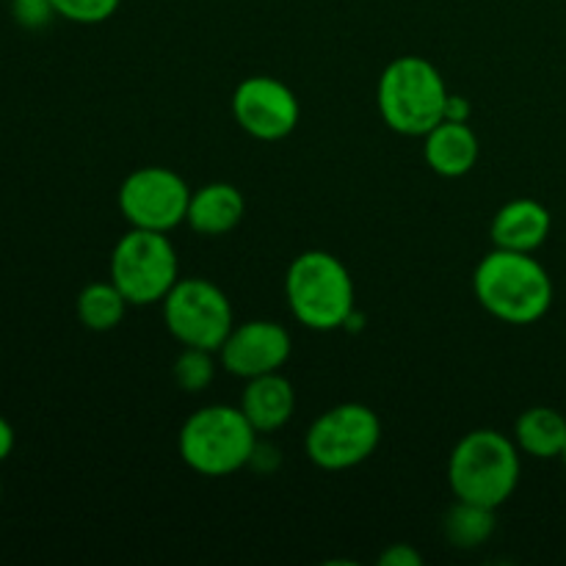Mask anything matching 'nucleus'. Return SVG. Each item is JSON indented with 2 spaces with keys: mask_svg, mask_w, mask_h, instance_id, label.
<instances>
[{
  "mask_svg": "<svg viewBox=\"0 0 566 566\" xmlns=\"http://www.w3.org/2000/svg\"><path fill=\"white\" fill-rule=\"evenodd\" d=\"M481 307L503 324L528 326L545 318L553 304V280L528 252L492 249L473 274Z\"/></svg>",
  "mask_w": 566,
  "mask_h": 566,
  "instance_id": "f257e3e1",
  "label": "nucleus"
},
{
  "mask_svg": "<svg viewBox=\"0 0 566 566\" xmlns=\"http://www.w3.org/2000/svg\"><path fill=\"white\" fill-rule=\"evenodd\" d=\"M520 448L495 429L464 434L448 459V481L459 501L501 509L520 484Z\"/></svg>",
  "mask_w": 566,
  "mask_h": 566,
  "instance_id": "f03ea898",
  "label": "nucleus"
},
{
  "mask_svg": "<svg viewBox=\"0 0 566 566\" xmlns=\"http://www.w3.org/2000/svg\"><path fill=\"white\" fill-rule=\"evenodd\" d=\"M448 86L440 70L420 55H401L385 66L376 86L379 114L401 136H426L446 119Z\"/></svg>",
  "mask_w": 566,
  "mask_h": 566,
  "instance_id": "7ed1b4c3",
  "label": "nucleus"
},
{
  "mask_svg": "<svg viewBox=\"0 0 566 566\" xmlns=\"http://www.w3.org/2000/svg\"><path fill=\"white\" fill-rule=\"evenodd\" d=\"M258 448V431L241 407L213 403L202 407L182 423L177 434V451L182 462L199 475L221 479L249 468Z\"/></svg>",
  "mask_w": 566,
  "mask_h": 566,
  "instance_id": "20e7f679",
  "label": "nucleus"
},
{
  "mask_svg": "<svg viewBox=\"0 0 566 566\" xmlns=\"http://www.w3.org/2000/svg\"><path fill=\"white\" fill-rule=\"evenodd\" d=\"M285 296L298 324L315 332L346 326L354 307V282L346 265L329 252H302L285 274Z\"/></svg>",
  "mask_w": 566,
  "mask_h": 566,
  "instance_id": "39448f33",
  "label": "nucleus"
},
{
  "mask_svg": "<svg viewBox=\"0 0 566 566\" xmlns=\"http://www.w3.org/2000/svg\"><path fill=\"white\" fill-rule=\"evenodd\" d=\"M177 249L169 232L136 230L116 241L111 254V282L125 293L130 307L164 302L166 293L177 285Z\"/></svg>",
  "mask_w": 566,
  "mask_h": 566,
  "instance_id": "423d86ee",
  "label": "nucleus"
},
{
  "mask_svg": "<svg viewBox=\"0 0 566 566\" xmlns=\"http://www.w3.org/2000/svg\"><path fill=\"white\" fill-rule=\"evenodd\" d=\"M381 442V420L365 403H337L313 420L304 448L315 468L340 473L368 462Z\"/></svg>",
  "mask_w": 566,
  "mask_h": 566,
  "instance_id": "0eeeda50",
  "label": "nucleus"
},
{
  "mask_svg": "<svg viewBox=\"0 0 566 566\" xmlns=\"http://www.w3.org/2000/svg\"><path fill=\"white\" fill-rule=\"evenodd\" d=\"M164 324L177 343L219 352L235 326L227 293L210 280H177L164 298Z\"/></svg>",
  "mask_w": 566,
  "mask_h": 566,
  "instance_id": "6e6552de",
  "label": "nucleus"
},
{
  "mask_svg": "<svg viewBox=\"0 0 566 566\" xmlns=\"http://www.w3.org/2000/svg\"><path fill=\"white\" fill-rule=\"evenodd\" d=\"M191 188L166 166H144L119 186V210L136 230L171 232L188 216Z\"/></svg>",
  "mask_w": 566,
  "mask_h": 566,
  "instance_id": "1a4fd4ad",
  "label": "nucleus"
},
{
  "mask_svg": "<svg viewBox=\"0 0 566 566\" xmlns=\"http://www.w3.org/2000/svg\"><path fill=\"white\" fill-rule=\"evenodd\" d=\"M232 116L258 142H280L291 136L298 125V99L282 81L269 75H254L241 81L232 94Z\"/></svg>",
  "mask_w": 566,
  "mask_h": 566,
  "instance_id": "9d476101",
  "label": "nucleus"
},
{
  "mask_svg": "<svg viewBox=\"0 0 566 566\" xmlns=\"http://www.w3.org/2000/svg\"><path fill=\"white\" fill-rule=\"evenodd\" d=\"M291 335L276 321H247L232 326L227 340L221 343L219 359L227 374L238 379L276 374L291 357Z\"/></svg>",
  "mask_w": 566,
  "mask_h": 566,
  "instance_id": "9b49d317",
  "label": "nucleus"
},
{
  "mask_svg": "<svg viewBox=\"0 0 566 566\" xmlns=\"http://www.w3.org/2000/svg\"><path fill=\"white\" fill-rule=\"evenodd\" d=\"M553 216L536 199H512L503 205L492 219V243L497 249H509V252H528L534 254L542 243L551 238Z\"/></svg>",
  "mask_w": 566,
  "mask_h": 566,
  "instance_id": "f8f14e48",
  "label": "nucleus"
},
{
  "mask_svg": "<svg viewBox=\"0 0 566 566\" xmlns=\"http://www.w3.org/2000/svg\"><path fill=\"white\" fill-rule=\"evenodd\" d=\"M423 138L426 164L434 175L453 180V177H464L479 164V136H475L468 122L442 119Z\"/></svg>",
  "mask_w": 566,
  "mask_h": 566,
  "instance_id": "ddd939ff",
  "label": "nucleus"
},
{
  "mask_svg": "<svg viewBox=\"0 0 566 566\" xmlns=\"http://www.w3.org/2000/svg\"><path fill=\"white\" fill-rule=\"evenodd\" d=\"M247 213V199L232 182H208L191 191L186 224L205 238H219L235 230Z\"/></svg>",
  "mask_w": 566,
  "mask_h": 566,
  "instance_id": "4468645a",
  "label": "nucleus"
},
{
  "mask_svg": "<svg viewBox=\"0 0 566 566\" xmlns=\"http://www.w3.org/2000/svg\"><path fill=\"white\" fill-rule=\"evenodd\" d=\"M241 412L258 434H271L282 429L296 412V392L285 376L276 374L247 379V390L241 396Z\"/></svg>",
  "mask_w": 566,
  "mask_h": 566,
  "instance_id": "2eb2a0df",
  "label": "nucleus"
},
{
  "mask_svg": "<svg viewBox=\"0 0 566 566\" xmlns=\"http://www.w3.org/2000/svg\"><path fill=\"white\" fill-rule=\"evenodd\" d=\"M514 442L534 459H562L566 448V418L553 407H531L514 423Z\"/></svg>",
  "mask_w": 566,
  "mask_h": 566,
  "instance_id": "dca6fc26",
  "label": "nucleus"
},
{
  "mask_svg": "<svg viewBox=\"0 0 566 566\" xmlns=\"http://www.w3.org/2000/svg\"><path fill=\"white\" fill-rule=\"evenodd\" d=\"M130 302L114 282H92L77 296V318L92 332H111L125 321Z\"/></svg>",
  "mask_w": 566,
  "mask_h": 566,
  "instance_id": "f3484780",
  "label": "nucleus"
},
{
  "mask_svg": "<svg viewBox=\"0 0 566 566\" xmlns=\"http://www.w3.org/2000/svg\"><path fill=\"white\" fill-rule=\"evenodd\" d=\"M495 512L497 509L479 506V503L459 501L453 503L442 520V534L453 547L462 551H473V547L484 545L492 534H495Z\"/></svg>",
  "mask_w": 566,
  "mask_h": 566,
  "instance_id": "a211bd4d",
  "label": "nucleus"
},
{
  "mask_svg": "<svg viewBox=\"0 0 566 566\" xmlns=\"http://www.w3.org/2000/svg\"><path fill=\"white\" fill-rule=\"evenodd\" d=\"M216 352L208 348H191L182 346V352L177 354L175 365H171V376L180 385L182 392H202L208 390L210 381L216 376Z\"/></svg>",
  "mask_w": 566,
  "mask_h": 566,
  "instance_id": "6ab92c4d",
  "label": "nucleus"
},
{
  "mask_svg": "<svg viewBox=\"0 0 566 566\" xmlns=\"http://www.w3.org/2000/svg\"><path fill=\"white\" fill-rule=\"evenodd\" d=\"M122 0H53L55 14L77 25H99L111 20Z\"/></svg>",
  "mask_w": 566,
  "mask_h": 566,
  "instance_id": "aec40b11",
  "label": "nucleus"
},
{
  "mask_svg": "<svg viewBox=\"0 0 566 566\" xmlns=\"http://www.w3.org/2000/svg\"><path fill=\"white\" fill-rule=\"evenodd\" d=\"M11 17L25 31H39L59 14L53 9V0H11Z\"/></svg>",
  "mask_w": 566,
  "mask_h": 566,
  "instance_id": "412c9836",
  "label": "nucleus"
},
{
  "mask_svg": "<svg viewBox=\"0 0 566 566\" xmlns=\"http://www.w3.org/2000/svg\"><path fill=\"white\" fill-rule=\"evenodd\" d=\"M379 562L381 566H420L423 564V556L412 545H390L381 553Z\"/></svg>",
  "mask_w": 566,
  "mask_h": 566,
  "instance_id": "4be33fe9",
  "label": "nucleus"
},
{
  "mask_svg": "<svg viewBox=\"0 0 566 566\" xmlns=\"http://www.w3.org/2000/svg\"><path fill=\"white\" fill-rule=\"evenodd\" d=\"M446 119L451 122H468L470 119V103L459 94H448L446 103Z\"/></svg>",
  "mask_w": 566,
  "mask_h": 566,
  "instance_id": "5701e85b",
  "label": "nucleus"
},
{
  "mask_svg": "<svg viewBox=\"0 0 566 566\" xmlns=\"http://www.w3.org/2000/svg\"><path fill=\"white\" fill-rule=\"evenodd\" d=\"M11 451H14V429H11L9 420L0 418V462H6Z\"/></svg>",
  "mask_w": 566,
  "mask_h": 566,
  "instance_id": "b1692460",
  "label": "nucleus"
},
{
  "mask_svg": "<svg viewBox=\"0 0 566 566\" xmlns=\"http://www.w3.org/2000/svg\"><path fill=\"white\" fill-rule=\"evenodd\" d=\"M562 459H564V464H566V448H564V453H562Z\"/></svg>",
  "mask_w": 566,
  "mask_h": 566,
  "instance_id": "393cba45",
  "label": "nucleus"
},
{
  "mask_svg": "<svg viewBox=\"0 0 566 566\" xmlns=\"http://www.w3.org/2000/svg\"><path fill=\"white\" fill-rule=\"evenodd\" d=\"M0 495H3V484H0Z\"/></svg>",
  "mask_w": 566,
  "mask_h": 566,
  "instance_id": "a878e982",
  "label": "nucleus"
}]
</instances>
